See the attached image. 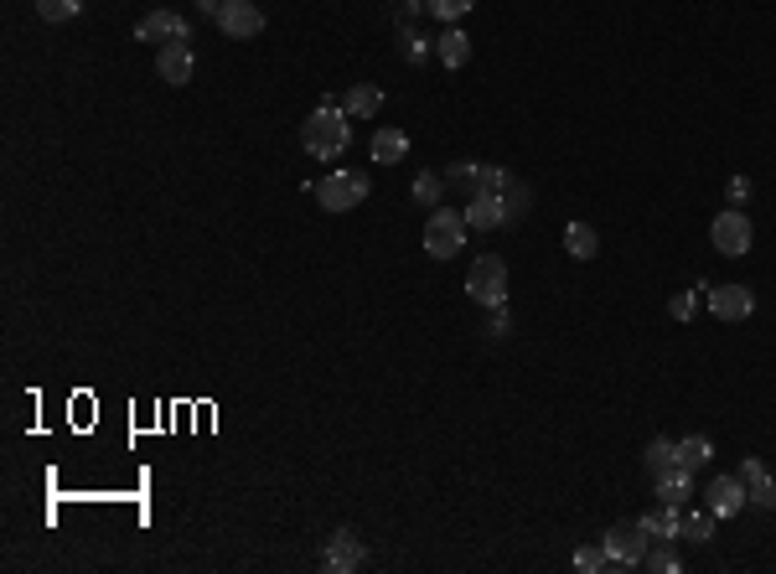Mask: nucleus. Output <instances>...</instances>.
<instances>
[{
  "label": "nucleus",
  "instance_id": "obj_1",
  "mask_svg": "<svg viewBox=\"0 0 776 574\" xmlns=\"http://www.w3.org/2000/svg\"><path fill=\"white\" fill-rule=\"evenodd\" d=\"M352 140V125H347V109L332 104V99H321L311 114H306V125H301V145H306V156L316 161H337L342 150Z\"/></svg>",
  "mask_w": 776,
  "mask_h": 574
},
{
  "label": "nucleus",
  "instance_id": "obj_2",
  "mask_svg": "<svg viewBox=\"0 0 776 574\" xmlns=\"http://www.w3.org/2000/svg\"><path fill=\"white\" fill-rule=\"evenodd\" d=\"M368 192H373V187H368L363 171H332V176L316 187V202L326 207V213H352V207L368 202Z\"/></svg>",
  "mask_w": 776,
  "mask_h": 574
},
{
  "label": "nucleus",
  "instance_id": "obj_3",
  "mask_svg": "<svg viewBox=\"0 0 776 574\" xmlns=\"http://www.w3.org/2000/svg\"><path fill=\"white\" fill-rule=\"evenodd\" d=\"M606 554H611V569H637L642 559H647V528H642V518H626V523H616L606 538Z\"/></svg>",
  "mask_w": 776,
  "mask_h": 574
},
{
  "label": "nucleus",
  "instance_id": "obj_4",
  "mask_svg": "<svg viewBox=\"0 0 776 574\" xmlns=\"http://www.w3.org/2000/svg\"><path fill=\"white\" fill-rule=\"evenodd\" d=\"M466 295L476 300V306H502L507 300V264L497 254H482L466 275Z\"/></svg>",
  "mask_w": 776,
  "mask_h": 574
},
{
  "label": "nucleus",
  "instance_id": "obj_5",
  "mask_svg": "<svg viewBox=\"0 0 776 574\" xmlns=\"http://www.w3.org/2000/svg\"><path fill=\"white\" fill-rule=\"evenodd\" d=\"M466 249V218L451 213V207H440V213H430L425 223V254L430 259H451Z\"/></svg>",
  "mask_w": 776,
  "mask_h": 574
},
{
  "label": "nucleus",
  "instance_id": "obj_6",
  "mask_svg": "<svg viewBox=\"0 0 776 574\" xmlns=\"http://www.w3.org/2000/svg\"><path fill=\"white\" fill-rule=\"evenodd\" d=\"M709 244L720 249V254H730V259L751 254V223H745L740 207H725V213L709 223Z\"/></svg>",
  "mask_w": 776,
  "mask_h": 574
},
{
  "label": "nucleus",
  "instance_id": "obj_7",
  "mask_svg": "<svg viewBox=\"0 0 776 574\" xmlns=\"http://www.w3.org/2000/svg\"><path fill=\"white\" fill-rule=\"evenodd\" d=\"M218 32L233 37V42H254L264 32V11L254 6V0H223L218 11Z\"/></svg>",
  "mask_w": 776,
  "mask_h": 574
},
{
  "label": "nucleus",
  "instance_id": "obj_8",
  "mask_svg": "<svg viewBox=\"0 0 776 574\" xmlns=\"http://www.w3.org/2000/svg\"><path fill=\"white\" fill-rule=\"evenodd\" d=\"M368 549H363V538H357L352 528H337L332 538H326V554H321V569H332V574H352V569H363Z\"/></svg>",
  "mask_w": 776,
  "mask_h": 574
},
{
  "label": "nucleus",
  "instance_id": "obj_9",
  "mask_svg": "<svg viewBox=\"0 0 776 574\" xmlns=\"http://www.w3.org/2000/svg\"><path fill=\"white\" fill-rule=\"evenodd\" d=\"M135 37L140 42H192V26H187V16L182 11H151L140 26H135Z\"/></svg>",
  "mask_w": 776,
  "mask_h": 574
},
{
  "label": "nucleus",
  "instance_id": "obj_10",
  "mask_svg": "<svg viewBox=\"0 0 776 574\" xmlns=\"http://www.w3.org/2000/svg\"><path fill=\"white\" fill-rule=\"evenodd\" d=\"M709 311L720 321H745L756 311V295L745 285H709Z\"/></svg>",
  "mask_w": 776,
  "mask_h": 574
},
{
  "label": "nucleus",
  "instance_id": "obj_11",
  "mask_svg": "<svg viewBox=\"0 0 776 574\" xmlns=\"http://www.w3.org/2000/svg\"><path fill=\"white\" fill-rule=\"evenodd\" d=\"M704 497H709V512H714V518H735V512L751 502V492H745L740 476H714Z\"/></svg>",
  "mask_w": 776,
  "mask_h": 574
},
{
  "label": "nucleus",
  "instance_id": "obj_12",
  "mask_svg": "<svg viewBox=\"0 0 776 574\" xmlns=\"http://www.w3.org/2000/svg\"><path fill=\"white\" fill-rule=\"evenodd\" d=\"M192 47L187 42H166L161 52H156V73H161V83H171V88H182V83H192Z\"/></svg>",
  "mask_w": 776,
  "mask_h": 574
},
{
  "label": "nucleus",
  "instance_id": "obj_13",
  "mask_svg": "<svg viewBox=\"0 0 776 574\" xmlns=\"http://www.w3.org/2000/svg\"><path fill=\"white\" fill-rule=\"evenodd\" d=\"M461 218H466V228H476V233H492V228H507V213H502V197H471Z\"/></svg>",
  "mask_w": 776,
  "mask_h": 574
},
{
  "label": "nucleus",
  "instance_id": "obj_14",
  "mask_svg": "<svg viewBox=\"0 0 776 574\" xmlns=\"http://www.w3.org/2000/svg\"><path fill=\"white\" fill-rule=\"evenodd\" d=\"M342 109H347V119H373L383 109V88L378 83H352L342 94Z\"/></svg>",
  "mask_w": 776,
  "mask_h": 574
},
{
  "label": "nucleus",
  "instance_id": "obj_15",
  "mask_svg": "<svg viewBox=\"0 0 776 574\" xmlns=\"http://www.w3.org/2000/svg\"><path fill=\"white\" fill-rule=\"evenodd\" d=\"M658 497H663L668 507H689V497H694V471H683V466L663 471V476H658Z\"/></svg>",
  "mask_w": 776,
  "mask_h": 574
},
{
  "label": "nucleus",
  "instance_id": "obj_16",
  "mask_svg": "<svg viewBox=\"0 0 776 574\" xmlns=\"http://www.w3.org/2000/svg\"><path fill=\"white\" fill-rule=\"evenodd\" d=\"M497 197H502V213H507V228H513V223H523V218H528V207H533V192L523 187V181H518V176H507Z\"/></svg>",
  "mask_w": 776,
  "mask_h": 574
},
{
  "label": "nucleus",
  "instance_id": "obj_17",
  "mask_svg": "<svg viewBox=\"0 0 776 574\" xmlns=\"http://www.w3.org/2000/svg\"><path fill=\"white\" fill-rule=\"evenodd\" d=\"M409 156V135L404 130H378L373 135V161L378 166H399Z\"/></svg>",
  "mask_w": 776,
  "mask_h": 574
},
{
  "label": "nucleus",
  "instance_id": "obj_18",
  "mask_svg": "<svg viewBox=\"0 0 776 574\" xmlns=\"http://www.w3.org/2000/svg\"><path fill=\"white\" fill-rule=\"evenodd\" d=\"M678 538H689V543H709V538H714V512L678 507Z\"/></svg>",
  "mask_w": 776,
  "mask_h": 574
},
{
  "label": "nucleus",
  "instance_id": "obj_19",
  "mask_svg": "<svg viewBox=\"0 0 776 574\" xmlns=\"http://www.w3.org/2000/svg\"><path fill=\"white\" fill-rule=\"evenodd\" d=\"M564 249H570V259H595L601 254V233H595L590 223H570L564 228Z\"/></svg>",
  "mask_w": 776,
  "mask_h": 574
},
{
  "label": "nucleus",
  "instance_id": "obj_20",
  "mask_svg": "<svg viewBox=\"0 0 776 574\" xmlns=\"http://www.w3.org/2000/svg\"><path fill=\"white\" fill-rule=\"evenodd\" d=\"M435 57H440L445 68H466V63H471V37L451 26V32H445V37L435 42Z\"/></svg>",
  "mask_w": 776,
  "mask_h": 574
},
{
  "label": "nucleus",
  "instance_id": "obj_21",
  "mask_svg": "<svg viewBox=\"0 0 776 574\" xmlns=\"http://www.w3.org/2000/svg\"><path fill=\"white\" fill-rule=\"evenodd\" d=\"M709 456H714L709 435H689V440H678V466H683V471H699V466H709Z\"/></svg>",
  "mask_w": 776,
  "mask_h": 574
},
{
  "label": "nucleus",
  "instance_id": "obj_22",
  "mask_svg": "<svg viewBox=\"0 0 776 574\" xmlns=\"http://www.w3.org/2000/svg\"><path fill=\"white\" fill-rule=\"evenodd\" d=\"M476 176H482V161H456L451 171H445V187H456L466 202L476 197Z\"/></svg>",
  "mask_w": 776,
  "mask_h": 574
},
{
  "label": "nucleus",
  "instance_id": "obj_23",
  "mask_svg": "<svg viewBox=\"0 0 776 574\" xmlns=\"http://www.w3.org/2000/svg\"><path fill=\"white\" fill-rule=\"evenodd\" d=\"M642 528H647V538L652 543H658V538H678V507H658V512H647V518H642Z\"/></svg>",
  "mask_w": 776,
  "mask_h": 574
},
{
  "label": "nucleus",
  "instance_id": "obj_24",
  "mask_svg": "<svg viewBox=\"0 0 776 574\" xmlns=\"http://www.w3.org/2000/svg\"><path fill=\"white\" fill-rule=\"evenodd\" d=\"M673 466H678V440H652V445H647V471L663 476V471H673Z\"/></svg>",
  "mask_w": 776,
  "mask_h": 574
},
{
  "label": "nucleus",
  "instance_id": "obj_25",
  "mask_svg": "<svg viewBox=\"0 0 776 574\" xmlns=\"http://www.w3.org/2000/svg\"><path fill=\"white\" fill-rule=\"evenodd\" d=\"M575 569H580V574H606V569H611L606 543H585V549H575Z\"/></svg>",
  "mask_w": 776,
  "mask_h": 574
},
{
  "label": "nucleus",
  "instance_id": "obj_26",
  "mask_svg": "<svg viewBox=\"0 0 776 574\" xmlns=\"http://www.w3.org/2000/svg\"><path fill=\"white\" fill-rule=\"evenodd\" d=\"M642 564H652L658 574H678V549H673V538H658V549L647 543V559Z\"/></svg>",
  "mask_w": 776,
  "mask_h": 574
},
{
  "label": "nucleus",
  "instance_id": "obj_27",
  "mask_svg": "<svg viewBox=\"0 0 776 574\" xmlns=\"http://www.w3.org/2000/svg\"><path fill=\"white\" fill-rule=\"evenodd\" d=\"M445 197V181L435 176V171H420V176H414V202H420V207H435Z\"/></svg>",
  "mask_w": 776,
  "mask_h": 574
},
{
  "label": "nucleus",
  "instance_id": "obj_28",
  "mask_svg": "<svg viewBox=\"0 0 776 574\" xmlns=\"http://www.w3.org/2000/svg\"><path fill=\"white\" fill-rule=\"evenodd\" d=\"M83 11V0H37V16L42 21H73Z\"/></svg>",
  "mask_w": 776,
  "mask_h": 574
},
{
  "label": "nucleus",
  "instance_id": "obj_29",
  "mask_svg": "<svg viewBox=\"0 0 776 574\" xmlns=\"http://www.w3.org/2000/svg\"><path fill=\"white\" fill-rule=\"evenodd\" d=\"M745 492H751V507H776V476H771V471H761Z\"/></svg>",
  "mask_w": 776,
  "mask_h": 574
},
{
  "label": "nucleus",
  "instance_id": "obj_30",
  "mask_svg": "<svg viewBox=\"0 0 776 574\" xmlns=\"http://www.w3.org/2000/svg\"><path fill=\"white\" fill-rule=\"evenodd\" d=\"M668 316H673V321H694V316H699V295H694V290H678V295L668 300Z\"/></svg>",
  "mask_w": 776,
  "mask_h": 574
},
{
  "label": "nucleus",
  "instance_id": "obj_31",
  "mask_svg": "<svg viewBox=\"0 0 776 574\" xmlns=\"http://www.w3.org/2000/svg\"><path fill=\"white\" fill-rule=\"evenodd\" d=\"M425 11L440 16V21H461L471 11V0H425Z\"/></svg>",
  "mask_w": 776,
  "mask_h": 574
},
{
  "label": "nucleus",
  "instance_id": "obj_32",
  "mask_svg": "<svg viewBox=\"0 0 776 574\" xmlns=\"http://www.w3.org/2000/svg\"><path fill=\"white\" fill-rule=\"evenodd\" d=\"M399 52L409 57V63H420V57H425V37H420V32H409V26H404V32H399Z\"/></svg>",
  "mask_w": 776,
  "mask_h": 574
},
{
  "label": "nucleus",
  "instance_id": "obj_33",
  "mask_svg": "<svg viewBox=\"0 0 776 574\" xmlns=\"http://www.w3.org/2000/svg\"><path fill=\"white\" fill-rule=\"evenodd\" d=\"M492 337H507V331H513V311H507V300H502V306H492Z\"/></svg>",
  "mask_w": 776,
  "mask_h": 574
},
{
  "label": "nucleus",
  "instance_id": "obj_34",
  "mask_svg": "<svg viewBox=\"0 0 776 574\" xmlns=\"http://www.w3.org/2000/svg\"><path fill=\"white\" fill-rule=\"evenodd\" d=\"M725 197H730V207H740L745 197H751V181H745V176H730V187H725Z\"/></svg>",
  "mask_w": 776,
  "mask_h": 574
},
{
  "label": "nucleus",
  "instance_id": "obj_35",
  "mask_svg": "<svg viewBox=\"0 0 776 574\" xmlns=\"http://www.w3.org/2000/svg\"><path fill=\"white\" fill-rule=\"evenodd\" d=\"M197 11H213V16H218V11H223V0H197Z\"/></svg>",
  "mask_w": 776,
  "mask_h": 574
}]
</instances>
